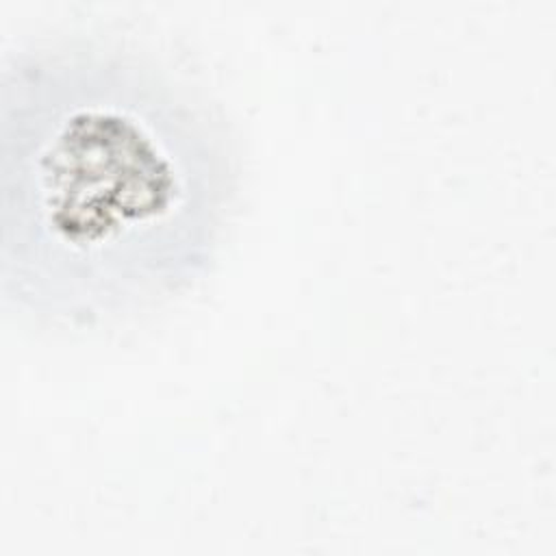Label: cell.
Masks as SVG:
<instances>
[{"label":"cell","instance_id":"6da1fadb","mask_svg":"<svg viewBox=\"0 0 556 556\" xmlns=\"http://www.w3.org/2000/svg\"><path fill=\"white\" fill-rule=\"evenodd\" d=\"M224 117L169 61L70 33L0 70V282L35 324L87 330L185 295L235 202Z\"/></svg>","mask_w":556,"mask_h":556}]
</instances>
